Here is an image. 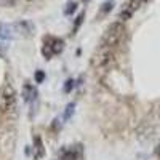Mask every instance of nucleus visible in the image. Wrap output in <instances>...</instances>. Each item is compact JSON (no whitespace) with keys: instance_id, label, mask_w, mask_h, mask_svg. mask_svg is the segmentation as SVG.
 Masks as SVG:
<instances>
[{"instance_id":"obj_17","label":"nucleus","mask_w":160,"mask_h":160,"mask_svg":"<svg viewBox=\"0 0 160 160\" xmlns=\"http://www.w3.org/2000/svg\"><path fill=\"white\" fill-rule=\"evenodd\" d=\"M83 18H85V15H83V13H80V15L77 16V19H75V26H74V31H77V29L80 28V24L83 22Z\"/></svg>"},{"instance_id":"obj_15","label":"nucleus","mask_w":160,"mask_h":160,"mask_svg":"<svg viewBox=\"0 0 160 160\" xmlns=\"http://www.w3.org/2000/svg\"><path fill=\"white\" fill-rule=\"evenodd\" d=\"M43 80H45V72L43 71H37L35 72V82L37 83H42Z\"/></svg>"},{"instance_id":"obj_2","label":"nucleus","mask_w":160,"mask_h":160,"mask_svg":"<svg viewBox=\"0 0 160 160\" xmlns=\"http://www.w3.org/2000/svg\"><path fill=\"white\" fill-rule=\"evenodd\" d=\"M0 112L7 118L16 117V91L11 85H7L2 91V101H0Z\"/></svg>"},{"instance_id":"obj_13","label":"nucleus","mask_w":160,"mask_h":160,"mask_svg":"<svg viewBox=\"0 0 160 160\" xmlns=\"http://www.w3.org/2000/svg\"><path fill=\"white\" fill-rule=\"evenodd\" d=\"M74 109H75V104L74 102H69L68 106H66V111H64V118L66 120L71 118V115L74 114Z\"/></svg>"},{"instance_id":"obj_20","label":"nucleus","mask_w":160,"mask_h":160,"mask_svg":"<svg viewBox=\"0 0 160 160\" xmlns=\"http://www.w3.org/2000/svg\"><path fill=\"white\" fill-rule=\"evenodd\" d=\"M144 2H148V0H142V3H144Z\"/></svg>"},{"instance_id":"obj_21","label":"nucleus","mask_w":160,"mask_h":160,"mask_svg":"<svg viewBox=\"0 0 160 160\" xmlns=\"http://www.w3.org/2000/svg\"><path fill=\"white\" fill-rule=\"evenodd\" d=\"M2 51H3V50H0V53H2Z\"/></svg>"},{"instance_id":"obj_16","label":"nucleus","mask_w":160,"mask_h":160,"mask_svg":"<svg viewBox=\"0 0 160 160\" xmlns=\"http://www.w3.org/2000/svg\"><path fill=\"white\" fill-rule=\"evenodd\" d=\"M74 83H75L74 80H72V78H69L68 82H66V85H64V91H66V93H71V91H72V88H74Z\"/></svg>"},{"instance_id":"obj_10","label":"nucleus","mask_w":160,"mask_h":160,"mask_svg":"<svg viewBox=\"0 0 160 160\" xmlns=\"http://www.w3.org/2000/svg\"><path fill=\"white\" fill-rule=\"evenodd\" d=\"M22 98H24L26 102L34 101V99L37 98V90H35V87H32L31 83H26V85H24V91H22Z\"/></svg>"},{"instance_id":"obj_5","label":"nucleus","mask_w":160,"mask_h":160,"mask_svg":"<svg viewBox=\"0 0 160 160\" xmlns=\"http://www.w3.org/2000/svg\"><path fill=\"white\" fill-rule=\"evenodd\" d=\"M141 3H142V0H130V2L125 5V8L120 11V15H118V19L120 21H128L133 15H135V11L141 7Z\"/></svg>"},{"instance_id":"obj_19","label":"nucleus","mask_w":160,"mask_h":160,"mask_svg":"<svg viewBox=\"0 0 160 160\" xmlns=\"http://www.w3.org/2000/svg\"><path fill=\"white\" fill-rule=\"evenodd\" d=\"M83 2H85V3H88V2H90V0H83Z\"/></svg>"},{"instance_id":"obj_1","label":"nucleus","mask_w":160,"mask_h":160,"mask_svg":"<svg viewBox=\"0 0 160 160\" xmlns=\"http://www.w3.org/2000/svg\"><path fill=\"white\" fill-rule=\"evenodd\" d=\"M123 35H125V26H123V22L122 21H115V22L109 24L108 29L104 31V34L101 37V45L114 48L115 45L120 43V40L123 38Z\"/></svg>"},{"instance_id":"obj_9","label":"nucleus","mask_w":160,"mask_h":160,"mask_svg":"<svg viewBox=\"0 0 160 160\" xmlns=\"http://www.w3.org/2000/svg\"><path fill=\"white\" fill-rule=\"evenodd\" d=\"M15 29H13V24H0V38L2 40H10L15 38Z\"/></svg>"},{"instance_id":"obj_8","label":"nucleus","mask_w":160,"mask_h":160,"mask_svg":"<svg viewBox=\"0 0 160 160\" xmlns=\"http://www.w3.org/2000/svg\"><path fill=\"white\" fill-rule=\"evenodd\" d=\"M114 5H115V0H106V2L99 7V11H98L96 18H98V19H101V18H104V16H108L109 13L112 11Z\"/></svg>"},{"instance_id":"obj_12","label":"nucleus","mask_w":160,"mask_h":160,"mask_svg":"<svg viewBox=\"0 0 160 160\" xmlns=\"http://www.w3.org/2000/svg\"><path fill=\"white\" fill-rule=\"evenodd\" d=\"M77 2H74V0H72V2H68V5H66V8H64V15L66 16H71V15H74V13L77 11Z\"/></svg>"},{"instance_id":"obj_18","label":"nucleus","mask_w":160,"mask_h":160,"mask_svg":"<svg viewBox=\"0 0 160 160\" xmlns=\"http://www.w3.org/2000/svg\"><path fill=\"white\" fill-rule=\"evenodd\" d=\"M155 154H157V155H160V144L157 146V149H155Z\"/></svg>"},{"instance_id":"obj_14","label":"nucleus","mask_w":160,"mask_h":160,"mask_svg":"<svg viewBox=\"0 0 160 160\" xmlns=\"http://www.w3.org/2000/svg\"><path fill=\"white\" fill-rule=\"evenodd\" d=\"M42 55H43L47 59H51V56L55 55V53L51 51V48H50L48 45H43V48H42Z\"/></svg>"},{"instance_id":"obj_4","label":"nucleus","mask_w":160,"mask_h":160,"mask_svg":"<svg viewBox=\"0 0 160 160\" xmlns=\"http://www.w3.org/2000/svg\"><path fill=\"white\" fill-rule=\"evenodd\" d=\"M13 29H15V34L19 35V37H31L34 34V31H35L34 24L31 21H26V19L15 22L13 24Z\"/></svg>"},{"instance_id":"obj_7","label":"nucleus","mask_w":160,"mask_h":160,"mask_svg":"<svg viewBox=\"0 0 160 160\" xmlns=\"http://www.w3.org/2000/svg\"><path fill=\"white\" fill-rule=\"evenodd\" d=\"M45 45H48L55 55H58V53L64 50V42L58 37H45Z\"/></svg>"},{"instance_id":"obj_6","label":"nucleus","mask_w":160,"mask_h":160,"mask_svg":"<svg viewBox=\"0 0 160 160\" xmlns=\"http://www.w3.org/2000/svg\"><path fill=\"white\" fill-rule=\"evenodd\" d=\"M80 155H82V146L77 144V146H71V148L62 149L59 160H77Z\"/></svg>"},{"instance_id":"obj_3","label":"nucleus","mask_w":160,"mask_h":160,"mask_svg":"<svg viewBox=\"0 0 160 160\" xmlns=\"http://www.w3.org/2000/svg\"><path fill=\"white\" fill-rule=\"evenodd\" d=\"M112 58H114L112 48L106 47V45H99V48L93 53V56H91V68L96 69V71L106 69L112 62Z\"/></svg>"},{"instance_id":"obj_11","label":"nucleus","mask_w":160,"mask_h":160,"mask_svg":"<svg viewBox=\"0 0 160 160\" xmlns=\"http://www.w3.org/2000/svg\"><path fill=\"white\" fill-rule=\"evenodd\" d=\"M34 151H35V158H42L45 155V149H43V142L40 136H34Z\"/></svg>"}]
</instances>
